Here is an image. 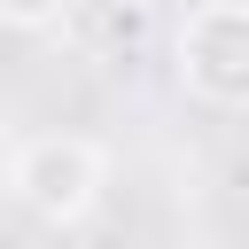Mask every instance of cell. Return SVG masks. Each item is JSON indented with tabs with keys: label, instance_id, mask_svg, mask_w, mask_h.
I'll return each mask as SVG.
<instances>
[{
	"label": "cell",
	"instance_id": "7a4b0ae2",
	"mask_svg": "<svg viewBox=\"0 0 249 249\" xmlns=\"http://www.w3.org/2000/svg\"><path fill=\"white\" fill-rule=\"evenodd\" d=\"M171 70L210 109H249V0H195L171 31Z\"/></svg>",
	"mask_w": 249,
	"mask_h": 249
},
{
	"label": "cell",
	"instance_id": "3957f363",
	"mask_svg": "<svg viewBox=\"0 0 249 249\" xmlns=\"http://www.w3.org/2000/svg\"><path fill=\"white\" fill-rule=\"evenodd\" d=\"M70 16H78V0H0V23L8 31H54Z\"/></svg>",
	"mask_w": 249,
	"mask_h": 249
},
{
	"label": "cell",
	"instance_id": "6da1fadb",
	"mask_svg": "<svg viewBox=\"0 0 249 249\" xmlns=\"http://www.w3.org/2000/svg\"><path fill=\"white\" fill-rule=\"evenodd\" d=\"M109 187V156L86 132H31L8 156V202L31 210L39 226H86Z\"/></svg>",
	"mask_w": 249,
	"mask_h": 249
}]
</instances>
